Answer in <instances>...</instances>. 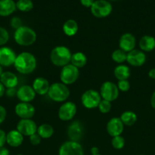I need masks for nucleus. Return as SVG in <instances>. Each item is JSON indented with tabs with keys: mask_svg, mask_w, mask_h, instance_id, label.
I'll list each match as a JSON object with an SVG mask.
<instances>
[{
	"mask_svg": "<svg viewBox=\"0 0 155 155\" xmlns=\"http://www.w3.org/2000/svg\"><path fill=\"white\" fill-rule=\"evenodd\" d=\"M9 39V33L5 28L0 27V47L3 46Z\"/></svg>",
	"mask_w": 155,
	"mask_h": 155,
	"instance_id": "33",
	"label": "nucleus"
},
{
	"mask_svg": "<svg viewBox=\"0 0 155 155\" xmlns=\"http://www.w3.org/2000/svg\"><path fill=\"white\" fill-rule=\"evenodd\" d=\"M114 77L119 80H128L131 75V70L129 66L126 64H119L113 71Z\"/></svg>",
	"mask_w": 155,
	"mask_h": 155,
	"instance_id": "24",
	"label": "nucleus"
},
{
	"mask_svg": "<svg viewBox=\"0 0 155 155\" xmlns=\"http://www.w3.org/2000/svg\"><path fill=\"white\" fill-rule=\"evenodd\" d=\"M63 33L68 36H73L78 31V24L73 19L67 20L62 26Z\"/></svg>",
	"mask_w": 155,
	"mask_h": 155,
	"instance_id": "26",
	"label": "nucleus"
},
{
	"mask_svg": "<svg viewBox=\"0 0 155 155\" xmlns=\"http://www.w3.org/2000/svg\"><path fill=\"white\" fill-rule=\"evenodd\" d=\"M50 84L48 80L44 77H36L33 82L32 87L36 94L40 95H45L48 93Z\"/></svg>",
	"mask_w": 155,
	"mask_h": 155,
	"instance_id": "19",
	"label": "nucleus"
},
{
	"mask_svg": "<svg viewBox=\"0 0 155 155\" xmlns=\"http://www.w3.org/2000/svg\"><path fill=\"white\" fill-rule=\"evenodd\" d=\"M10 24L11 27L13 29H15V30H17L19 27H21V26H23L22 21H21V20L18 17H14V18H12V20H11Z\"/></svg>",
	"mask_w": 155,
	"mask_h": 155,
	"instance_id": "35",
	"label": "nucleus"
},
{
	"mask_svg": "<svg viewBox=\"0 0 155 155\" xmlns=\"http://www.w3.org/2000/svg\"><path fill=\"white\" fill-rule=\"evenodd\" d=\"M24 142V136L17 130H10L6 134V143L12 148L21 146Z\"/></svg>",
	"mask_w": 155,
	"mask_h": 155,
	"instance_id": "20",
	"label": "nucleus"
},
{
	"mask_svg": "<svg viewBox=\"0 0 155 155\" xmlns=\"http://www.w3.org/2000/svg\"><path fill=\"white\" fill-rule=\"evenodd\" d=\"M111 58L115 63L119 64H122V63L126 61L127 53L123 50L118 48L112 51V54H111Z\"/></svg>",
	"mask_w": 155,
	"mask_h": 155,
	"instance_id": "29",
	"label": "nucleus"
},
{
	"mask_svg": "<svg viewBox=\"0 0 155 155\" xmlns=\"http://www.w3.org/2000/svg\"><path fill=\"white\" fill-rule=\"evenodd\" d=\"M77 113V106L72 101H65L60 106L58 117L62 121L71 120Z\"/></svg>",
	"mask_w": 155,
	"mask_h": 155,
	"instance_id": "10",
	"label": "nucleus"
},
{
	"mask_svg": "<svg viewBox=\"0 0 155 155\" xmlns=\"http://www.w3.org/2000/svg\"><path fill=\"white\" fill-rule=\"evenodd\" d=\"M6 134L4 130L0 129V147H4L6 144Z\"/></svg>",
	"mask_w": 155,
	"mask_h": 155,
	"instance_id": "39",
	"label": "nucleus"
},
{
	"mask_svg": "<svg viewBox=\"0 0 155 155\" xmlns=\"http://www.w3.org/2000/svg\"><path fill=\"white\" fill-rule=\"evenodd\" d=\"M15 114L21 119H32L35 114V107L31 103L19 102L15 107Z\"/></svg>",
	"mask_w": 155,
	"mask_h": 155,
	"instance_id": "11",
	"label": "nucleus"
},
{
	"mask_svg": "<svg viewBox=\"0 0 155 155\" xmlns=\"http://www.w3.org/2000/svg\"><path fill=\"white\" fill-rule=\"evenodd\" d=\"M0 82L5 89L16 88L18 84V78L14 73L11 71H5L0 77Z\"/></svg>",
	"mask_w": 155,
	"mask_h": 155,
	"instance_id": "21",
	"label": "nucleus"
},
{
	"mask_svg": "<svg viewBox=\"0 0 155 155\" xmlns=\"http://www.w3.org/2000/svg\"><path fill=\"white\" fill-rule=\"evenodd\" d=\"M17 155H24V154H17Z\"/></svg>",
	"mask_w": 155,
	"mask_h": 155,
	"instance_id": "48",
	"label": "nucleus"
},
{
	"mask_svg": "<svg viewBox=\"0 0 155 155\" xmlns=\"http://www.w3.org/2000/svg\"><path fill=\"white\" fill-rule=\"evenodd\" d=\"M100 94L102 99L112 102L117 99L119 95V90L117 85L113 82L106 81L100 86Z\"/></svg>",
	"mask_w": 155,
	"mask_h": 155,
	"instance_id": "8",
	"label": "nucleus"
},
{
	"mask_svg": "<svg viewBox=\"0 0 155 155\" xmlns=\"http://www.w3.org/2000/svg\"><path fill=\"white\" fill-rule=\"evenodd\" d=\"M148 77L152 80H155V68H152L148 71Z\"/></svg>",
	"mask_w": 155,
	"mask_h": 155,
	"instance_id": "42",
	"label": "nucleus"
},
{
	"mask_svg": "<svg viewBox=\"0 0 155 155\" xmlns=\"http://www.w3.org/2000/svg\"><path fill=\"white\" fill-rule=\"evenodd\" d=\"M71 52L68 47L65 45H58L50 52V58L52 64L56 67L63 68L71 62Z\"/></svg>",
	"mask_w": 155,
	"mask_h": 155,
	"instance_id": "2",
	"label": "nucleus"
},
{
	"mask_svg": "<svg viewBox=\"0 0 155 155\" xmlns=\"http://www.w3.org/2000/svg\"><path fill=\"white\" fill-rule=\"evenodd\" d=\"M91 155H101V154H91Z\"/></svg>",
	"mask_w": 155,
	"mask_h": 155,
	"instance_id": "47",
	"label": "nucleus"
},
{
	"mask_svg": "<svg viewBox=\"0 0 155 155\" xmlns=\"http://www.w3.org/2000/svg\"><path fill=\"white\" fill-rule=\"evenodd\" d=\"M15 70L21 74H30L36 68V59L35 56L28 51H23L17 55L14 64Z\"/></svg>",
	"mask_w": 155,
	"mask_h": 155,
	"instance_id": "1",
	"label": "nucleus"
},
{
	"mask_svg": "<svg viewBox=\"0 0 155 155\" xmlns=\"http://www.w3.org/2000/svg\"><path fill=\"white\" fill-rule=\"evenodd\" d=\"M112 11V6L107 0H95L91 7V12L94 17L103 18L109 16Z\"/></svg>",
	"mask_w": 155,
	"mask_h": 155,
	"instance_id": "6",
	"label": "nucleus"
},
{
	"mask_svg": "<svg viewBox=\"0 0 155 155\" xmlns=\"http://www.w3.org/2000/svg\"><path fill=\"white\" fill-rule=\"evenodd\" d=\"M97 107H98L100 113L107 114L110 111L111 108H112V104H111V102H109V101L102 99Z\"/></svg>",
	"mask_w": 155,
	"mask_h": 155,
	"instance_id": "32",
	"label": "nucleus"
},
{
	"mask_svg": "<svg viewBox=\"0 0 155 155\" xmlns=\"http://www.w3.org/2000/svg\"><path fill=\"white\" fill-rule=\"evenodd\" d=\"M59 155H84V149L78 142L69 140L61 145Z\"/></svg>",
	"mask_w": 155,
	"mask_h": 155,
	"instance_id": "9",
	"label": "nucleus"
},
{
	"mask_svg": "<svg viewBox=\"0 0 155 155\" xmlns=\"http://www.w3.org/2000/svg\"><path fill=\"white\" fill-rule=\"evenodd\" d=\"M36 133L40 136L41 139H50L54 134V129L50 124H43L37 127Z\"/></svg>",
	"mask_w": 155,
	"mask_h": 155,
	"instance_id": "27",
	"label": "nucleus"
},
{
	"mask_svg": "<svg viewBox=\"0 0 155 155\" xmlns=\"http://www.w3.org/2000/svg\"><path fill=\"white\" fill-rule=\"evenodd\" d=\"M87 61H88V58H87V56L85 55L84 53L81 52V51H76L71 54L70 64L80 69V68H84L86 65Z\"/></svg>",
	"mask_w": 155,
	"mask_h": 155,
	"instance_id": "25",
	"label": "nucleus"
},
{
	"mask_svg": "<svg viewBox=\"0 0 155 155\" xmlns=\"http://www.w3.org/2000/svg\"><path fill=\"white\" fill-rule=\"evenodd\" d=\"M36 95L32 86L29 85H23L17 89L16 97L21 102L30 103L34 99Z\"/></svg>",
	"mask_w": 155,
	"mask_h": 155,
	"instance_id": "16",
	"label": "nucleus"
},
{
	"mask_svg": "<svg viewBox=\"0 0 155 155\" xmlns=\"http://www.w3.org/2000/svg\"><path fill=\"white\" fill-rule=\"evenodd\" d=\"M16 8L21 12H30L33 9V3L32 0H18L16 2Z\"/></svg>",
	"mask_w": 155,
	"mask_h": 155,
	"instance_id": "30",
	"label": "nucleus"
},
{
	"mask_svg": "<svg viewBox=\"0 0 155 155\" xmlns=\"http://www.w3.org/2000/svg\"><path fill=\"white\" fill-rule=\"evenodd\" d=\"M3 72H4V71H3L2 67V66H0V77H1L2 74V73H3Z\"/></svg>",
	"mask_w": 155,
	"mask_h": 155,
	"instance_id": "46",
	"label": "nucleus"
},
{
	"mask_svg": "<svg viewBox=\"0 0 155 155\" xmlns=\"http://www.w3.org/2000/svg\"><path fill=\"white\" fill-rule=\"evenodd\" d=\"M5 94L9 98H13L16 96L17 95V89L16 88H9V89H5Z\"/></svg>",
	"mask_w": 155,
	"mask_h": 155,
	"instance_id": "38",
	"label": "nucleus"
},
{
	"mask_svg": "<svg viewBox=\"0 0 155 155\" xmlns=\"http://www.w3.org/2000/svg\"><path fill=\"white\" fill-rule=\"evenodd\" d=\"M111 145H112V148L115 149L121 150L124 148L125 145H126V140H125L124 137H122V136H115V137L112 138Z\"/></svg>",
	"mask_w": 155,
	"mask_h": 155,
	"instance_id": "31",
	"label": "nucleus"
},
{
	"mask_svg": "<svg viewBox=\"0 0 155 155\" xmlns=\"http://www.w3.org/2000/svg\"><path fill=\"white\" fill-rule=\"evenodd\" d=\"M6 117H7V110L5 107L2 105H0V125L5 120Z\"/></svg>",
	"mask_w": 155,
	"mask_h": 155,
	"instance_id": "37",
	"label": "nucleus"
},
{
	"mask_svg": "<svg viewBox=\"0 0 155 155\" xmlns=\"http://www.w3.org/2000/svg\"><path fill=\"white\" fill-rule=\"evenodd\" d=\"M29 139H30V142L32 145L33 146H36V145H40L41 142V137L37 134V133H34L32 136H29Z\"/></svg>",
	"mask_w": 155,
	"mask_h": 155,
	"instance_id": "36",
	"label": "nucleus"
},
{
	"mask_svg": "<svg viewBox=\"0 0 155 155\" xmlns=\"http://www.w3.org/2000/svg\"><path fill=\"white\" fill-rule=\"evenodd\" d=\"M116 85L119 92H126L130 89V83L128 80H119Z\"/></svg>",
	"mask_w": 155,
	"mask_h": 155,
	"instance_id": "34",
	"label": "nucleus"
},
{
	"mask_svg": "<svg viewBox=\"0 0 155 155\" xmlns=\"http://www.w3.org/2000/svg\"><path fill=\"white\" fill-rule=\"evenodd\" d=\"M119 118L121 119L124 126L132 127L136 123L137 120H138V116L135 112L132 111V110H126L122 114Z\"/></svg>",
	"mask_w": 155,
	"mask_h": 155,
	"instance_id": "28",
	"label": "nucleus"
},
{
	"mask_svg": "<svg viewBox=\"0 0 155 155\" xmlns=\"http://www.w3.org/2000/svg\"><path fill=\"white\" fill-rule=\"evenodd\" d=\"M146 54L141 50L134 49L127 53L126 61L132 67H141L146 62Z\"/></svg>",
	"mask_w": 155,
	"mask_h": 155,
	"instance_id": "14",
	"label": "nucleus"
},
{
	"mask_svg": "<svg viewBox=\"0 0 155 155\" xmlns=\"http://www.w3.org/2000/svg\"><path fill=\"white\" fill-rule=\"evenodd\" d=\"M5 86L0 82V98L5 95Z\"/></svg>",
	"mask_w": 155,
	"mask_h": 155,
	"instance_id": "44",
	"label": "nucleus"
},
{
	"mask_svg": "<svg viewBox=\"0 0 155 155\" xmlns=\"http://www.w3.org/2000/svg\"><path fill=\"white\" fill-rule=\"evenodd\" d=\"M67 134L71 141L78 142L84 135V126L80 121L74 120L69 124Z\"/></svg>",
	"mask_w": 155,
	"mask_h": 155,
	"instance_id": "15",
	"label": "nucleus"
},
{
	"mask_svg": "<svg viewBox=\"0 0 155 155\" xmlns=\"http://www.w3.org/2000/svg\"><path fill=\"white\" fill-rule=\"evenodd\" d=\"M150 105L153 109H155V91L153 92L151 97H150Z\"/></svg>",
	"mask_w": 155,
	"mask_h": 155,
	"instance_id": "43",
	"label": "nucleus"
},
{
	"mask_svg": "<svg viewBox=\"0 0 155 155\" xmlns=\"http://www.w3.org/2000/svg\"><path fill=\"white\" fill-rule=\"evenodd\" d=\"M36 33L34 30L27 26H21L15 30L14 39L21 46H30L36 41Z\"/></svg>",
	"mask_w": 155,
	"mask_h": 155,
	"instance_id": "3",
	"label": "nucleus"
},
{
	"mask_svg": "<svg viewBox=\"0 0 155 155\" xmlns=\"http://www.w3.org/2000/svg\"><path fill=\"white\" fill-rule=\"evenodd\" d=\"M16 130L24 136H30L36 133L37 126L32 119H21L17 124Z\"/></svg>",
	"mask_w": 155,
	"mask_h": 155,
	"instance_id": "12",
	"label": "nucleus"
},
{
	"mask_svg": "<svg viewBox=\"0 0 155 155\" xmlns=\"http://www.w3.org/2000/svg\"><path fill=\"white\" fill-rule=\"evenodd\" d=\"M78 77L79 69L71 64H68L62 68L60 74H59L61 83L66 86H69L75 83Z\"/></svg>",
	"mask_w": 155,
	"mask_h": 155,
	"instance_id": "5",
	"label": "nucleus"
},
{
	"mask_svg": "<svg viewBox=\"0 0 155 155\" xmlns=\"http://www.w3.org/2000/svg\"><path fill=\"white\" fill-rule=\"evenodd\" d=\"M9 150L5 147H0V155H9Z\"/></svg>",
	"mask_w": 155,
	"mask_h": 155,
	"instance_id": "41",
	"label": "nucleus"
},
{
	"mask_svg": "<svg viewBox=\"0 0 155 155\" xmlns=\"http://www.w3.org/2000/svg\"><path fill=\"white\" fill-rule=\"evenodd\" d=\"M136 45V39L135 36L130 33H126L122 34L119 41V47L126 53L135 49Z\"/></svg>",
	"mask_w": 155,
	"mask_h": 155,
	"instance_id": "18",
	"label": "nucleus"
},
{
	"mask_svg": "<svg viewBox=\"0 0 155 155\" xmlns=\"http://www.w3.org/2000/svg\"><path fill=\"white\" fill-rule=\"evenodd\" d=\"M95 0H80L81 4L86 8H91Z\"/></svg>",
	"mask_w": 155,
	"mask_h": 155,
	"instance_id": "40",
	"label": "nucleus"
},
{
	"mask_svg": "<svg viewBox=\"0 0 155 155\" xmlns=\"http://www.w3.org/2000/svg\"><path fill=\"white\" fill-rule=\"evenodd\" d=\"M124 130V124L119 117H112L106 124V132L111 137L121 136Z\"/></svg>",
	"mask_w": 155,
	"mask_h": 155,
	"instance_id": "17",
	"label": "nucleus"
},
{
	"mask_svg": "<svg viewBox=\"0 0 155 155\" xmlns=\"http://www.w3.org/2000/svg\"><path fill=\"white\" fill-rule=\"evenodd\" d=\"M16 9V2L13 0H0V16H9L13 14Z\"/></svg>",
	"mask_w": 155,
	"mask_h": 155,
	"instance_id": "23",
	"label": "nucleus"
},
{
	"mask_svg": "<svg viewBox=\"0 0 155 155\" xmlns=\"http://www.w3.org/2000/svg\"><path fill=\"white\" fill-rule=\"evenodd\" d=\"M91 154H99V148L97 147H92L91 149Z\"/></svg>",
	"mask_w": 155,
	"mask_h": 155,
	"instance_id": "45",
	"label": "nucleus"
},
{
	"mask_svg": "<svg viewBox=\"0 0 155 155\" xmlns=\"http://www.w3.org/2000/svg\"><path fill=\"white\" fill-rule=\"evenodd\" d=\"M140 50L145 52H150L155 49V38L149 35L143 36L138 42Z\"/></svg>",
	"mask_w": 155,
	"mask_h": 155,
	"instance_id": "22",
	"label": "nucleus"
},
{
	"mask_svg": "<svg viewBox=\"0 0 155 155\" xmlns=\"http://www.w3.org/2000/svg\"><path fill=\"white\" fill-rule=\"evenodd\" d=\"M16 57L15 52L10 47H0V66L8 68L14 65Z\"/></svg>",
	"mask_w": 155,
	"mask_h": 155,
	"instance_id": "13",
	"label": "nucleus"
},
{
	"mask_svg": "<svg viewBox=\"0 0 155 155\" xmlns=\"http://www.w3.org/2000/svg\"><path fill=\"white\" fill-rule=\"evenodd\" d=\"M47 95L52 101L56 102H64L69 97L70 91L68 86L61 82H56L50 84Z\"/></svg>",
	"mask_w": 155,
	"mask_h": 155,
	"instance_id": "4",
	"label": "nucleus"
},
{
	"mask_svg": "<svg viewBox=\"0 0 155 155\" xmlns=\"http://www.w3.org/2000/svg\"><path fill=\"white\" fill-rule=\"evenodd\" d=\"M138 155H144V154H138Z\"/></svg>",
	"mask_w": 155,
	"mask_h": 155,
	"instance_id": "49",
	"label": "nucleus"
},
{
	"mask_svg": "<svg viewBox=\"0 0 155 155\" xmlns=\"http://www.w3.org/2000/svg\"><path fill=\"white\" fill-rule=\"evenodd\" d=\"M101 100L100 92L94 89L86 90L82 94L81 98L82 105L87 109H94L97 107Z\"/></svg>",
	"mask_w": 155,
	"mask_h": 155,
	"instance_id": "7",
	"label": "nucleus"
}]
</instances>
